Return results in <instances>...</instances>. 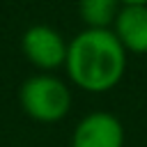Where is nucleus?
Instances as JSON below:
<instances>
[{"label": "nucleus", "mask_w": 147, "mask_h": 147, "mask_svg": "<svg viewBox=\"0 0 147 147\" xmlns=\"http://www.w3.org/2000/svg\"><path fill=\"white\" fill-rule=\"evenodd\" d=\"M119 0H78V16L85 28H113Z\"/></svg>", "instance_id": "423d86ee"}, {"label": "nucleus", "mask_w": 147, "mask_h": 147, "mask_svg": "<svg viewBox=\"0 0 147 147\" xmlns=\"http://www.w3.org/2000/svg\"><path fill=\"white\" fill-rule=\"evenodd\" d=\"M67 44L69 41H64V37L46 23L30 25L21 37V51H23L25 60L44 74H51V71L64 67Z\"/></svg>", "instance_id": "7ed1b4c3"}, {"label": "nucleus", "mask_w": 147, "mask_h": 147, "mask_svg": "<svg viewBox=\"0 0 147 147\" xmlns=\"http://www.w3.org/2000/svg\"><path fill=\"white\" fill-rule=\"evenodd\" d=\"M119 5H147V0H119Z\"/></svg>", "instance_id": "0eeeda50"}, {"label": "nucleus", "mask_w": 147, "mask_h": 147, "mask_svg": "<svg viewBox=\"0 0 147 147\" xmlns=\"http://www.w3.org/2000/svg\"><path fill=\"white\" fill-rule=\"evenodd\" d=\"M69 147H124V126L108 110H92L78 119Z\"/></svg>", "instance_id": "20e7f679"}, {"label": "nucleus", "mask_w": 147, "mask_h": 147, "mask_svg": "<svg viewBox=\"0 0 147 147\" xmlns=\"http://www.w3.org/2000/svg\"><path fill=\"white\" fill-rule=\"evenodd\" d=\"M126 60L129 53L110 28H85L67 44L64 71L78 90L101 94L119 85Z\"/></svg>", "instance_id": "f257e3e1"}, {"label": "nucleus", "mask_w": 147, "mask_h": 147, "mask_svg": "<svg viewBox=\"0 0 147 147\" xmlns=\"http://www.w3.org/2000/svg\"><path fill=\"white\" fill-rule=\"evenodd\" d=\"M110 30L126 53L147 55V5H122Z\"/></svg>", "instance_id": "39448f33"}, {"label": "nucleus", "mask_w": 147, "mask_h": 147, "mask_svg": "<svg viewBox=\"0 0 147 147\" xmlns=\"http://www.w3.org/2000/svg\"><path fill=\"white\" fill-rule=\"evenodd\" d=\"M71 90L55 74H34L21 83L18 103L23 113L39 124H55L71 110Z\"/></svg>", "instance_id": "f03ea898"}]
</instances>
